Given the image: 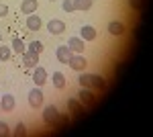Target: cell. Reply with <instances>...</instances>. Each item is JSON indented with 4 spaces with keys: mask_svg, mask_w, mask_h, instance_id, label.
<instances>
[{
    "mask_svg": "<svg viewBox=\"0 0 153 137\" xmlns=\"http://www.w3.org/2000/svg\"><path fill=\"white\" fill-rule=\"evenodd\" d=\"M80 88H96V90H104L106 82L98 74H82L80 76Z\"/></svg>",
    "mask_w": 153,
    "mask_h": 137,
    "instance_id": "cell-1",
    "label": "cell"
},
{
    "mask_svg": "<svg viewBox=\"0 0 153 137\" xmlns=\"http://www.w3.org/2000/svg\"><path fill=\"white\" fill-rule=\"evenodd\" d=\"M68 64H70L71 70H76V72H84L86 66H88V59H86L82 53H71V57H70Z\"/></svg>",
    "mask_w": 153,
    "mask_h": 137,
    "instance_id": "cell-2",
    "label": "cell"
},
{
    "mask_svg": "<svg viewBox=\"0 0 153 137\" xmlns=\"http://www.w3.org/2000/svg\"><path fill=\"white\" fill-rule=\"evenodd\" d=\"M57 115H59V111L53 106V104H49V106H45L43 109V121L47 123V125H51V127H55V121H57Z\"/></svg>",
    "mask_w": 153,
    "mask_h": 137,
    "instance_id": "cell-3",
    "label": "cell"
},
{
    "mask_svg": "<svg viewBox=\"0 0 153 137\" xmlns=\"http://www.w3.org/2000/svg\"><path fill=\"white\" fill-rule=\"evenodd\" d=\"M78 100L82 104H86V106H94L96 104V96L90 92V88H80V92H78Z\"/></svg>",
    "mask_w": 153,
    "mask_h": 137,
    "instance_id": "cell-4",
    "label": "cell"
},
{
    "mask_svg": "<svg viewBox=\"0 0 153 137\" xmlns=\"http://www.w3.org/2000/svg\"><path fill=\"white\" fill-rule=\"evenodd\" d=\"M14 106H16V103H14V96H12V94H4V96H0V109H2L4 113H12Z\"/></svg>",
    "mask_w": 153,
    "mask_h": 137,
    "instance_id": "cell-5",
    "label": "cell"
},
{
    "mask_svg": "<svg viewBox=\"0 0 153 137\" xmlns=\"http://www.w3.org/2000/svg\"><path fill=\"white\" fill-rule=\"evenodd\" d=\"M29 104L33 106V109H39V106H43V92L35 88V90L29 92Z\"/></svg>",
    "mask_w": 153,
    "mask_h": 137,
    "instance_id": "cell-6",
    "label": "cell"
},
{
    "mask_svg": "<svg viewBox=\"0 0 153 137\" xmlns=\"http://www.w3.org/2000/svg\"><path fill=\"white\" fill-rule=\"evenodd\" d=\"M47 31L51 35H61L63 31H65V23L59 21V19H53V21H49V23H47Z\"/></svg>",
    "mask_w": 153,
    "mask_h": 137,
    "instance_id": "cell-7",
    "label": "cell"
},
{
    "mask_svg": "<svg viewBox=\"0 0 153 137\" xmlns=\"http://www.w3.org/2000/svg\"><path fill=\"white\" fill-rule=\"evenodd\" d=\"M33 82H35L37 86H43L47 82V72H45V68H41V66L33 68Z\"/></svg>",
    "mask_w": 153,
    "mask_h": 137,
    "instance_id": "cell-8",
    "label": "cell"
},
{
    "mask_svg": "<svg viewBox=\"0 0 153 137\" xmlns=\"http://www.w3.org/2000/svg\"><path fill=\"white\" fill-rule=\"evenodd\" d=\"M80 37H82L84 41H94L96 37H98V31H96L92 25H84L82 31H80Z\"/></svg>",
    "mask_w": 153,
    "mask_h": 137,
    "instance_id": "cell-9",
    "label": "cell"
},
{
    "mask_svg": "<svg viewBox=\"0 0 153 137\" xmlns=\"http://www.w3.org/2000/svg\"><path fill=\"white\" fill-rule=\"evenodd\" d=\"M23 64L27 66V68H37V66H39V53L25 51L23 53Z\"/></svg>",
    "mask_w": 153,
    "mask_h": 137,
    "instance_id": "cell-10",
    "label": "cell"
},
{
    "mask_svg": "<svg viewBox=\"0 0 153 137\" xmlns=\"http://www.w3.org/2000/svg\"><path fill=\"white\" fill-rule=\"evenodd\" d=\"M68 47L71 49V53H82L84 51V39L82 37H71L68 41Z\"/></svg>",
    "mask_w": 153,
    "mask_h": 137,
    "instance_id": "cell-11",
    "label": "cell"
},
{
    "mask_svg": "<svg viewBox=\"0 0 153 137\" xmlns=\"http://www.w3.org/2000/svg\"><path fill=\"white\" fill-rule=\"evenodd\" d=\"M55 55H57V59L61 61V64H68V61H70V57H71V49L68 45H59L57 51H55Z\"/></svg>",
    "mask_w": 153,
    "mask_h": 137,
    "instance_id": "cell-12",
    "label": "cell"
},
{
    "mask_svg": "<svg viewBox=\"0 0 153 137\" xmlns=\"http://www.w3.org/2000/svg\"><path fill=\"white\" fill-rule=\"evenodd\" d=\"M108 33L114 35V37H120V35L125 33V25L120 23V21H112V23H108Z\"/></svg>",
    "mask_w": 153,
    "mask_h": 137,
    "instance_id": "cell-13",
    "label": "cell"
},
{
    "mask_svg": "<svg viewBox=\"0 0 153 137\" xmlns=\"http://www.w3.org/2000/svg\"><path fill=\"white\" fill-rule=\"evenodd\" d=\"M27 29H29V31H39V29H41V19L37 16L35 12L27 16Z\"/></svg>",
    "mask_w": 153,
    "mask_h": 137,
    "instance_id": "cell-14",
    "label": "cell"
},
{
    "mask_svg": "<svg viewBox=\"0 0 153 137\" xmlns=\"http://www.w3.org/2000/svg\"><path fill=\"white\" fill-rule=\"evenodd\" d=\"M37 6H39V2L37 0H23V4H21V10L25 14H33L37 10Z\"/></svg>",
    "mask_w": 153,
    "mask_h": 137,
    "instance_id": "cell-15",
    "label": "cell"
},
{
    "mask_svg": "<svg viewBox=\"0 0 153 137\" xmlns=\"http://www.w3.org/2000/svg\"><path fill=\"white\" fill-rule=\"evenodd\" d=\"M68 109L76 115H82L84 113V104L78 100V98H68Z\"/></svg>",
    "mask_w": 153,
    "mask_h": 137,
    "instance_id": "cell-16",
    "label": "cell"
},
{
    "mask_svg": "<svg viewBox=\"0 0 153 137\" xmlns=\"http://www.w3.org/2000/svg\"><path fill=\"white\" fill-rule=\"evenodd\" d=\"M53 86L55 88H65V76L61 74V72H53Z\"/></svg>",
    "mask_w": 153,
    "mask_h": 137,
    "instance_id": "cell-17",
    "label": "cell"
},
{
    "mask_svg": "<svg viewBox=\"0 0 153 137\" xmlns=\"http://www.w3.org/2000/svg\"><path fill=\"white\" fill-rule=\"evenodd\" d=\"M92 8V0H74V10H88Z\"/></svg>",
    "mask_w": 153,
    "mask_h": 137,
    "instance_id": "cell-18",
    "label": "cell"
},
{
    "mask_svg": "<svg viewBox=\"0 0 153 137\" xmlns=\"http://www.w3.org/2000/svg\"><path fill=\"white\" fill-rule=\"evenodd\" d=\"M12 49H14V51H16V53H21V55H23V53H25V47H27V45H25V43H23V41H21V39H19V37H14V39H12Z\"/></svg>",
    "mask_w": 153,
    "mask_h": 137,
    "instance_id": "cell-19",
    "label": "cell"
},
{
    "mask_svg": "<svg viewBox=\"0 0 153 137\" xmlns=\"http://www.w3.org/2000/svg\"><path fill=\"white\" fill-rule=\"evenodd\" d=\"M68 125H70V119H68L65 115L59 113V115H57V121H55V127H57V129H65Z\"/></svg>",
    "mask_w": 153,
    "mask_h": 137,
    "instance_id": "cell-20",
    "label": "cell"
},
{
    "mask_svg": "<svg viewBox=\"0 0 153 137\" xmlns=\"http://www.w3.org/2000/svg\"><path fill=\"white\" fill-rule=\"evenodd\" d=\"M27 47H29L31 53H41V51H43V43H41V41H31Z\"/></svg>",
    "mask_w": 153,
    "mask_h": 137,
    "instance_id": "cell-21",
    "label": "cell"
},
{
    "mask_svg": "<svg viewBox=\"0 0 153 137\" xmlns=\"http://www.w3.org/2000/svg\"><path fill=\"white\" fill-rule=\"evenodd\" d=\"M6 59H10V49L0 43V61H6Z\"/></svg>",
    "mask_w": 153,
    "mask_h": 137,
    "instance_id": "cell-22",
    "label": "cell"
},
{
    "mask_svg": "<svg viewBox=\"0 0 153 137\" xmlns=\"http://www.w3.org/2000/svg\"><path fill=\"white\" fill-rule=\"evenodd\" d=\"M129 6L135 10H143L145 8V0H129Z\"/></svg>",
    "mask_w": 153,
    "mask_h": 137,
    "instance_id": "cell-23",
    "label": "cell"
},
{
    "mask_svg": "<svg viewBox=\"0 0 153 137\" xmlns=\"http://www.w3.org/2000/svg\"><path fill=\"white\" fill-rule=\"evenodd\" d=\"M0 135H2V137L10 135V127L6 125V123H4V121H0Z\"/></svg>",
    "mask_w": 153,
    "mask_h": 137,
    "instance_id": "cell-24",
    "label": "cell"
},
{
    "mask_svg": "<svg viewBox=\"0 0 153 137\" xmlns=\"http://www.w3.org/2000/svg\"><path fill=\"white\" fill-rule=\"evenodd\" d=\"M14 135H27V127H25L23 123H19L16 129H14Z\"/></svg>",
    "mask_w": 153,
    "mask_h": 137,
    "instance_id": "cell-25",
    "label": "cell"
},
{
    "mask_svg": "<svg viewBox=\"0 0 153 137\" xmlns=\"http://www.w3.org/2000/svg\"><path fill=\"white\" fill-rule=\"evenodd\" d=\"M63 10H65V12L74 10V0H63Z\"/></svg>",
    "mask_w": 153,
    "mask_h": 137,
    "instance_id": "cell-26",
    "label": "cell"
},
{
    "mask_svg": "<svg viewBox=\"0 0 153 137\" xmlns=\"http://www.w3.org/2000/svg\"><path fill=\"white\" fill-rule=\"evenodd\" d=\"M8 14V6L6 4H0V16H6Z\"/></svg>",
    "mask_w": 153,
    "mask_h": 137,
    "instance_id": "cell-27",
    "label": "cell"
},
{
    "mask_svg": "<svg viewBox=\"0 0 153 137\" xmlns=\"http://www.w3.org/2000/svg\"><path fill=\"white\" fill-rule=\"evenodd\" d=\"M0 43H2V35H0Z\"/></svg>",
    "mask_w": 153,
    "mask_h": 137,
    "instance_id": "cell-28",
    "label": "cell"
},
{
    "mask_svg": "<svg viewBox=\"0 0 153 137\" xmlns=\"http://www.w3.org/2000/svg\"><path fill=\"white\" fill-rule=\"evenodd\" d=\"M49 2H53V0H49Z\"/></svg>",
    "mask_w": 153,
    "mask_h": 137,
    "instance_id": "cell-29",
    "label": "cell"
}]
</instances>
